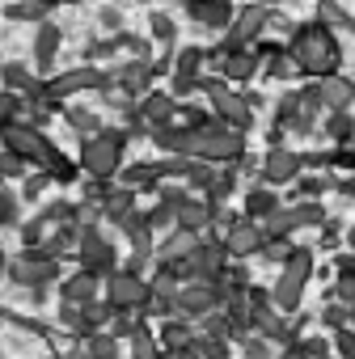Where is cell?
I'll list each match as a JSON object with an SVG mask.
<instances>
[{
	"mask_svg": "<svg viewBox=\"0 0 355 359\" xmlns=\"http://www.w3.org/2000/svg\"><path fill=\"white\" fill-rule=\"evenodd\" d=\"M321 135L334 140V144H351V135H355V118H351L347 110H326V118H321Z\"/></svg>",
	"mask_w": 355,
	"mask_h": 359,
	"instance_id": "1f68e13d",
	"label": "cell"
},
{
	"mask_svg": "<svg viewBox=\"0 0 355 359\" xmlns=\"http://www.w3.org/2000/svg\"><path fill=\"white\" fill-rule=\"evenodd\" d=\"M326 359H338V355H326Z\"/></svg>",
	"mask_w": 355,
	"mask_h": 359,
	"instance_id": "94428289",
	"label": "cell"
},
{
	"mask_svg": "<svg viewBox=\"0 0 355 359\" xmlns=\"http://www.w3.org/2000/svg\"><path fill=\"white\" fill-rule=\"evenodd\" d=\"M127 342H131V359H156V355L165 351V346H161V338H152V334H148V325H140Z\"/></svg>",
	"mask_w": 355,
	"mask_h": 359,
	"instance_id": "8d00e7d4",
	"label": "cell"
},
{
	"mask_svg": "<svg viewBox=\"0 0 355 359\" xmlns=\"http://www.w3.org/2000/svg\"><path fill=\"white\" fill-rule=\"evenodd\" d=\"M309 279H313V254L304 250V245H296L292 250V258L279 266V279L271 283V292H275V304H279V313H296L300 309V300H304V287H309Z\"/></svg>",
	"mask_w": 355,
	"mask_h": 359,
	"instance_id": "8992f818",
	"label": "cell"
},
{
	"mask_svg": "<svg viewBox=\"0 0 355 359\" xmlns=\"http://www.w3.org/2000/svg\"><path fill=\"white\" fill-rule=\"evenodd\" d=\"M275 359H304V355H300V351H296V346H283V351H279V355H275Z\"/></svg>",
	"mask_w": 355,
	"mask_h": 359,
	"instance_id": "11a10c76",
	"label": "cell"
},
{
	"mask_svg": "<svg viewBox=\"0 0 355 359\" xmlns=\"http://www.w3.org/2000/svg\"><path fill=\"white\" fill-rule=\"evenodd\" d=\"M271 346H275V342H271L267 334H258V330L241 334V355H246V359H275V355H271Z\"/></svg>",
	"mask_w": 355,
	"mask_h": 359,
	"instance_id": "f35d334b",
	"label": "cell"
},
{
	"mask_svg": "<svg viewBox=\"0 0 355 359\" xmlns=\"http://www.w3.org/2000/svg\"><path fill=\"white\" fill-rule=\"evenodd\" d=\"M140 325H144V321H135V313H114V321H110V334H114V338H131Z\"/></svg>",
	"mask_w": 355,
	"mask_h": 359,
	"instance_id": "681fc988",
	"label": "cell"
},
{
	"mask_svg": "<svg viewBox=\"0 0 355 359\" xmlns=\"http://www.w3.org/2000/svg\"><path fill=\"white\" fill-rule=\"evenodd\" d=\"M300 173H304V156L283 148V144H271L267 156H262V169H258V177L271 182V187H292Z\"/></svg>",
	"mask_w": 355,
	"mask_h": 359,
	"instance_id": "4fadbf2b",
	"label": "cell"
},
{
	"mask_svg": "<svg viewBox=\"0 0 355 359\" xmlns=\"http://www.w3.org/2000/svg\"><path fill=\"white\" fill-rule=\"evenodd\" d=\"M26 93H13V89H5L0 93V127H13V123H22L26 118Z\"/></svg>",
	"mask_w": 355,
	"mask_h": 359,
	"instance_id": "836d02e7",
	"label": "cell"
},
{
	"mask_svg": "<svg viewBox=\"0 0 355 359\" xmlns=\"http://www.w3.org/2000/svg\"><path fill=\"white\" fill-rule=\"evenodd\" d=\"M225 245L233 258H258L262 245H267V233H262V220H250V216H237L225 224Z\"/></svg>",
	"mask_w": 355,
	"mask_h": 359,
	"instance_id": "5bb4252c",
	"label": "cell"
},
{
	"mask_svg": "<svg viewBox=\"0 0 355 359\" xmlns=\"http://www.w3.org/2000/svg\"><path fill=\"white\" fill-rule=\"evenodd\" d=\"M275 208H283V203H279V195H275V187H271V182L250 187V195H246V216H250V220H267Z\"/></svg>",
	"mask_w": 355,
	"mask_h": 359,
	"instance_id": "f546056e",
	"label": "cell"
},
{
	"mask_svg": "<svg viewBox=\"0 0 355 359\" xmlns=\"http://www.w3.org/2000/svg\"><path fill=\"white\" fill-rule=\"evenodd\" d=\"M208 102H212V114H216L220 123H229V127H237V131H250V127H254V102H250V93L225 89V93H216V97H208Z\"/></svg>",
	"mask_w": 355,
	"mask_h": 359,
	"instance_id": "2e32d148",
	"label": "cell"
},
{
	"mask_svg": "<svg viewBox=\"0 0 355 359\" xmlns=\"http://www.w3.org/2000/svg\"><path fill=\"white\" fill-rule=\"evenodd\" d=\"M9 279H13L18 287H30V292L43 300V292L55 287V283L64 279V271H60V258H55L47 245H26V250L9 262Z\"/></svg>",
	"mask_w": 355,
	"mask_h": 359,
	"instance_id": "277c9868",
	"label": "cell"
},
{
	"mask_svg": "<svg viewBox=\"0 0 355 359\" xmlns=\"http://www.w3.org/2000/svg\"><path fill=\"white\" fill-rule=\"evenodd\" d=\"M292 250H296V245H292V241H267V245H262V254H258V258H262V262H271V266H283V262H288V258H292Z\"/></svg>",
	"mask_w": 355,
	"mask_h": 359,
	"instance_id": "ee69618b",
	"label": "cell"
},
{
	"mask_svg": "<svg viewBox=\"0 0 355 359\" xmlns=\"http://www.w3.org/2000/svg\"><path fill=\"white\" fill-rule=\"evenodd\" d=\"M351 325H355V300H351Z\"/></svg>",
	"mask_w": 355,
	"mask_h": 359,
	"instance_id": "680465c9",
	"label": "cell"
},
{
	"mask_svg": "<svg viewBox=\"0 0 355 359\" xmlns=\"http://www.w3.org/2000/svg\"><path fill=\"white\" fill-rule=\"evenodd\" d=\"M106 279H98V275H89V271H76V275H68V279H60V300H68V304H89V300H98V287H102Z\"/></svg>",
	"mask_w": 355,
	"mask_h": 359,
	"instance_id": "603a6c76",
	"label": "cell"
},
{
	"mask_svg": "<svg viewBox=\"0 0 355 359\" xmlns=\"http://www.w3.org/2000/svg\"><path fill=\"white\" fill-rule=\"evenodd\" d=\"M47 229H51V224H47L43 216H39V220H26V224H22V245H47Z\"/></svg>",
	"mask_w": 355,
	"mask_h": 359,
	"instance_id": "7dc6e473",
	"label": "cell"
},
{
	"mask_svg": "<svg viewBox=\"0 0 355 359\" xmlns=\"http://www.w3.org/2000/svg\"><path fill=\"white\" fill-rule=\"evenodd\" d=\"M258 5H279V0H258Z\"/></svg>",
	"mask_w": 355,
	"mask_h": 359,
	"instance_id": "91938a15",
	"label": "cell"
},
{
	"mask_svg": "<svg viewBox=\"0 0 355 359\" xmlns=\"http://www.w3.org/2000/svg\"><path fill=\"white\" fill-rule=\"evenodd\" d=\"M225 287H250V271L241 266V258H237V266L225 271Z\"/></svg>",
	"mask_w": 355,
	"mask_h": 359,
	"instance_id": "f907efd6",
	"label": "cell"
},
{
	"mask_svg": "<svg viewBox=\"0 0 355 359\" xmlns=\"http://www.w3.org/2000/svg\"><path fill=\"white\" fill-rule=\"evenodd\" d=\"M292 187H296V191H300L304 199H317V195H321V191L330 187V177H326V173H321V177H304V173H300V177H296Z\"/></svg>",
	"mask_w": 355,
	"mask_h": 359,
	"instance_id": "c3c4849f",
	"label": "cell"
},
{
	"mask_svg": "<svg viewBox=\"0 0 355 359\" xmlns=\"http://www.w3.org/2000/svg\"><path fill=\"white\" fill-rule=\"evenodd\" d=\"M342 241H347V250H351V254H355V224H351V229H347V237H342Z\"/></svg>",
	"mask_w": 355,
	"mask_h": 359,
	"instance_id": "9f6ffc18",
	"label": "cell"
},
{
	"mask_svg": "<svg viewBox=\"0 0 355 359\" xmlns=\"http://www.w3.org/2000/svg\"><path fill=\"white\" fill-rule=\"evenodd\" d=\"M233 187H237V173H233V165H225V169H216V182L208 187V203H216L220 212H225V203H229V195H233Z\"/></svg>",
	"mask_w": 355,
	"mask_h": 359,
	"instance_id": "d6a6232c",
	"label": "cell"
},
{
	"mask_svg": "<svg viewBox=\"0 0 355 359\" xmlns=\"http://www.w3.org/2000/svg\"><path fill=\"white\" fill-rule=\"evenodd\" d=\"M169 359H199V351H195V342H191V346H182V351H169Z\"/></svg>",
	"mask_w": 355,
	"mask_h": 359,
	"instance_id": "db71d44e",
	"label": "cell"
},
{
	"mask_svg": "<svg viewBox=\"0 0 355 359\" xmlns=\"http://www.w3.org/2000/svg\"><path fill=\"white\" fill-rule=\"evenodd\" d=\"M313 127H317V114H309V110H304L300 89H296V93H283V97H279V106H275V131H296V135H309Z\"/></svg>",
	"mask_w": 355,
	"mask_h": 359,
	"instance_id": "e0dca14e",
	"label": "cell"
},
{
	"mask_svg": "<svg viewBox=\"0 0 355 359\" xmlns=\"http://www.w3.org/2000/svg\"><path fill=\"white\" fill-rule=\"evenodd\" d=\"M0 135H5V148H13L18 156H26V165H43L51 177H60V182H68L72 177V165L55 152V144L34 127V123H13V127H0Z\"/></svg>",
	"mask_w": 355,
	"mask_h": 359,
	"instance_id": "7a4b0ae2",
	"label": "cell"
},
{
	"mask_svg": "<svg viewBox=\"0 0 355 359\" xmlns=\"http://www.w3.org/2000/svg\"><path fill=\"white\" fill-rule=\"evenodd\" d=\"M127 359H131V355H127Z\"/></svg>",
	"mask_w": 355,
	"mask_h": 359,
	"instance_id": "6125c7cd",
	"label": "cell"
},
{
	"mask_svg": "<svg viewBox=\"0 0 355 359\" xmlns=\"http://www.w3.org/2000/svg\"><path fill=\"white\" fill-rule=\"evenodd\" d=\"M229 342H233V338L199 334V338H195V351H199V359H229Z\"/></svg>",
	"mask_w": 355,
	"mask_h": 359,
	"instance_id": "60d3db41",
	"label": "cell"
},
{
	"mask_svg": "<svg viewBox=\"0 0 355 359\" xmlns=\"http://www.w3.org/2000/svg\"><path fill=\"white\" fill-rule=\"evenodd\" d=\"M296 216H300V229H321L330 216H326V203H317V199H300L296 203Z\"/></svg>",
	"mask_w": 355,
	"mask_h": 359,
	"instance_id": "ab89813d",
	"label": "cell"
},
{
	"mask_svg": "<svg viewBox=\"0 0 355 359\" xmlns=\"http://www.w3.org/2000/svg\"><path fill=\"white\" fill-rule=\"evenodd\" d=\"M288 51H292V60H296V72L309 76V81H321V76L338 72V60H342L338 39H334V30H330L326 22H304V26H296Z\"/></svg>",
	"mask_w": 355,
	"mask_h": 359,
	"instance_id": "6da1fadb",
	"label": "cell"
},
{
	"mask_svg": "<svg viewBox=\"0 0 355 359\" xmlns=\"http://www.w3.org/2000/svg\"><path fill=\"white\" fill-rule=\"evenodd\" d=\"M13 224H22V203L13 191L0 187V229H13Z\"/></svg>",
	"mask_w": 355,
	"mask_h": 359,
	"instance_id": "7bdbcfd3",
	"label": "cell"
},
{
	"mask_svg": "<svg viewBox=\"0 0 355 359\" xmlns=\"http://www.w3.org/2000/svg\"><path fill=\"white\" fill-rule=\"evenodd\" d=\"M225 309V283H208V279H187L178 287V313L191 317V321H203L208 313Z\"/></svg>",
	"mask_w": 355,
	"mask_h": 359,
	"instance_id": "8fae6325",
	"label": "cell"
},
{
	"mask_svg": "<svg viewBox=\"0 0 355 359\" xmlns=\"http://www.w3.org/2000/svg\"><path fill=\"white\" fill-rule=\"evenodd\" d=\"M131 212H135V191L131 187H106V195H102V220L110 229H119Z\"/></svg>",
	"mask_w": 355,
	"mask_h": 359,
	"instance_id": "7402d4cb",
	"label": "cell"
},
{
	"mask_svg": "<svg viewBox=\"0 0 355 359\" xmlns=\"http://www.w3.org/2000/svg\"><path fill=\"white\" fill-rule=\"evenodd\" d=\"M199 245V233H187V229H165V237L156 241V262H169V266H182Z\"/></svg>",
	"mask_w": 355,
	"mask_h": 359,
	"instance_id": "ffe728a7",
	"label": "cell"
},
{
	"mask_svg": "<svg viewBox=\"0 0 355 359\" xmlns=\"http://www.w3.org/2000/svg\"><path fill=\"white\" fill-rule=\"evenodd\" d=\"M64 114H68V123H72V127H76V131H81V135H93V131H98V127H102V123H98V114H93V110H76V106H72V110H64Z\"/></svg>",
	"mask_w": 355,
	"mask_h": 359,
	"instance_id": "bcb514c9",
	"label": "cell"
},
{
	"mask_svg": "<svg viewBox=\"0 0 355 359\" xmlns=\"http://www.w3.org/2000/svg\"><path fill=\"white\" fill-rule=\"evenodd\" d=\"M55 51H60V30H55V26H39V39H34L39 68H51V64H55Z\"/></svg>",
	"mask_w": 355,
	"mask_h": 359,
	"instance_id": "e575fe53",
	"label": "cell"
},
{
	"mask_svg": "<svg viewBox=\"0 0 355 359\" xmlns=\"http://www.w3.org/2000/svg\"><path fill=\"white\" fill-rule=\"evenodd\" d=\"M229 245H225V237H216V233H203L199 237V245H195V254L178 266L182 271V283L187 279H208V283H225V271H229Z\"/></svg>",
	"mask_w": 355,
	"mask_h": 359,
	"instance_id": "52a82bcc",
	"label": "cell"
},
{
	"mask_svg": "<svg viewBox=\"0 0 355 359\" xmlns=\"http://www.w3.org/2000/svg\"><path fill=\"white\" fill-rule=\"evenodd\" d=\"M0 81H5V89H13V93H30L39 85L22 64H5V68H0Z\"/></svg>",
	"mask_w": 355,
	"mask_h": 359,
	"instance_id": "74e56055",
	"label": "cell"
},
{
	"mask_svg": "<svg viewBox=\"0 0 355 359\" xmlns=\"http://www.w3.org/2000/svg\"><path fill=\"white\" fill-rule=\"evenodd\" d=\"M161 346L165 351H182V346H191L195 338H199V330L191 325V317H169V321H161Z\"/></svg>",
	"mask_w": 355,
	"mask_h": 359,
	"instance_id": "83f0119b",
	"label": "cell"
},
{
	"mask_svg": "<svg viewBox=\"0 0 355 359\" xmlns=\"http://www.w3.org/2000/svg\"><path fill=\"white\" fill-rule=\"evenodd\" d=\"M9 262H13V258H5V254H0V279L9 275Z\"/></svg>",
	"mask_w": 355,
	"mask_h": 359,
	"instance_id": "6f0895ef",
	"label": "cell"
},
{
	"mask_svg": "<svg viewBox=\"0 0 355 359\" xmlns=\"http://www.w3.org/2000/svg\"><path fill=\"white\" fill-rule=\"evenodd\" d=\"M191 156H203L212 165H233L246 156V131H237L212 114L203 127H195V152Z\"/></svg>",
	"mask_w": 355,
	"mask_h": 359,
	"instance_id": "5b68a950",
	"label": "cell"
},
{
	"mask_svg": "<svg viewBox=\"0 0 355 359\" xmlns=\"http://www.w3.org/2000/svg\"><path fill=\"white\" fill-rule=\"evenodd\" d=\"M208 51L203 47H182L173 55V76H169V93L173 97H191L199 89V76L208 72Z\"/></svg>",
	"mask_w": 355,
	"mask_h": 359,
	"instance_id": "7c38bea8",
	"label": "cell"
},
{
	"mask_svg": "<svg viewBox=\"0 0 355 359\" xmlns=\"http://www.w3.org/2000/svg\"><path fill=\"white\" fill-rule=\"evenodd\" d=\"M187 18L199 22L203 30H229L237 18L233 0H187Z\"/></svg>",
	"mask_w": 355,
	"mask_h": 359,
	"instance_id": "ac0fdd59",
	"label": "cell"
},
{
	"mask_svg": "<svg viewBox=\"0 0 355 359\" xmlns=\"http://www.w3.org/2000/svg\"><path fill=\"white\" fill-rule=\"evenodd\" d=\"M152 76H156V68H152V64H144V60H131V64H123V72H119V85H123V93H127V97H144V93L152 89Z\"/></svg>",
	"mask_w": 355,
	"mask_h": 359,
	"instance_id": "4316f807",
	"label": "cell"
},
{
	"mask_svg": "<svg viewBox=\"0 0 355 359\" xmlns=\"http://www.w3.org/2000/svg\"><path fill=\"white\" fill-rule=\"evenodd\" d=\"M317 321L334 334V330L351 325V304H342V300H338V304H321V317H317Z\"/></svg>",
	"mask_w": 355,
	"mask_h": 359,
	"instance_id": "b9f144b4",
	"label": "cell"
},
{
	"mask_svg": "<svg viewBox=\"0 0 355 359\" xmlns=\"http://www.w3.org/2000/svg\"><path fill=\"white\" fill-rule=\"evenodd\" d=\"M102 296H106L119 313H144V304H148V296H152V279H144V275L131 271V266H119L114 275H106Z\"/></svg>",
	"mask_w": 355,
	"mask_h": 359,
	"instance_id": "ba28073f",
	"label": "cell"
},
{
	"mask_svg": "<svg viewBox=\"0 0 355 359\" xmlns=\"http://www.w3.org/2000/svg\"><path fill=\"white\" fill-rule=\"evenodd\" d=\"M169 177V161H140L123 169V187H131L135 195H156Z\"/></svg>",
	"mask_w": 355,
	"mask_h": 359,
	"instance_id": "d6986e66",
	"label": "cell"
},
{
	"mask_svg": "<svg viewBox=\"0 0 355 359\" xmlns=\"http://www.w3.org/2000/svg\"><path fill=\"white\" fill-rule=\"evenodd\" d=\"M81 229H85V233H81V250H76L81 271H89V275H98V279L114 275V271H119V250H114V241H110L98 224H81Z\"/></svg>",
	"mask_w": 355,
	"mask_h": 359,
	"instance_id": "9c48e42d",
	"label": "cell"
},
{
	"mask_svg": "<svg viewBox=\"0 0 355 359\" xmlns=\"http://www.w3.org/2000/svg\"><path fill=\"white\" fill-rule=\"evenodd\" d=\"M119 342L123 338H114L110 330H98V334H85L81 338V355L85 359H119Z\"/></svg>",
	"mask_w": 355,
	"mask_h": 359,
	"instance_id": "4dcf8cb0",
	"label": "cell"
},
{
	"mask_svg": "<svg viewBox=\"0 0 355 359\" xmlns=\"http://www.w3.org/2000/svg\"><path fill=\"white\" fill-rule=\"evenodd\" d=\"M262 72V51L258 47H246V51H233L229 60H225V76L229 81H237V85H246V81H254Z\"/></svg>",
	"mask_w": 355,
	"mask_h": 359,
	"instance_id": "d4e9b609",
	"label": "cell"
},
{
	"mask_svg": "<svg viewBox=\"0 0 355 359\" xmlns=\"http://www.w3.org/2000/svg\"><path fill=\"white\" fill-rule=\"evenodd\" d=\"M47 177H51V173H47ZM47 177H30V182H26V195H30V199H34V195L47 187Z\"/></svg>",
	"mask_w": 355,
	"mask_h": 359,
	"instance_id": "f5cc1de1",
	"label": "cell"
},
{
	"mask_svg": "<svg viewBox=\"0 0 355 359\" xmlns=\"http://www.w3.org/2000/svg\"><path fill=\"white\" fill-rule=\"evenodd\" d=\"M225 220V212L216 203H208L203 195H187L182 203H178V229H187V233H212L216 224Z\"/></svg>",
	"mask_w": 355,
	"mask_h": 359,
	"instance_id": "9a60e30c",
	"label": "cell"
},
{
	"mask_svg": "<svg viewBox=\"0 0 355 359\" xmlns=\"http://www.w3.org/2000/svg\"><path fill=\"white\" fill-rule=\"evenodd\" d=\"M140 110H144V118H148V131H152V127H165V123H173L182 106H178V97H173V93H144Z\"/></svg>",
	"mask_w": 355,
	"mask_h": 359,
	"instance_id": "cb8c5ba5",
	"label": "cell"
},
{
	"mask_svg": "<svg viewBox=\"0 0 355 359\" xmlns=\"http://www.w3.org/2000/svg\"><path fill=\"white\" fill-rule=\"evenodd\" d=\"M152 144L165 152V156H191L195 152V127L191 123H165V127H152Z\"/></svg>",
	"mask_w": 355,
	"mask_h": 359,
	"instance_id": "44dd1931",
	"label": "cell"
},
{
	"mask_svg": "<svg viewBox=\"0 0 355 359\" xmlns=\"http://www.w3.org/2000/svg\"><path fill=\"white\" fill-rule=\"evenodd\" d=\"M330 338H334V355H338V359H355V325H342V330H334Z\"/></svg>",
	"mask_w": 355,
	"mask_h": 359,
	"instance_id": "f6af8a7d",
	"label": "cell"
},
{
	"mask_svg": "<svg viewBox=\"0 0 355 359\" xmlns=\"http://www.w3.org/2000/svg\"><path fill=\"white\" fill-rule=\"evenodd\" d=\"M321 97H326V110H351L355 81L342 76V72H330V76H321Z\"/></svg>",
	"mask_w": 355,
	"mask_h": 359,
	"instance_id": "484cf974",
	"label": "cell"
},
{
	"mask_svg": "<svg viewBox=\"0 0 355 359\" xmlns=\"http://www.w3.org/2000/svg\"><path fill=\"white\" fill-rule=\"evenodd\" d=\"M127 127H98L93 135L81 140V169L89 173V182H110L123 165V152H127Z\"/></svg>",
	"mask_w": 355,
	"mask_h": 359,
	"instance_id": "3957f363",
	"label": "cell"
},
{
	"mask_svg": "<svg viewBox=\"0 0 355 359\" xmlns=\"http://www.w3.org/2000/svg\"><path fill=\"white\" fill-rule=\"evenodd\" d=\"M152 34H156V43H173V22L165 13H156L152 18Z\"/></svg>",
	"mask_w": 355,
	"mask_h": 359,
	"instance_id": "816d5d0a",
	"label": "cell"
},
{
	"mask_svg": "<svg viewBox=\"0 0 355 359\" xmlns=\"http://www.w3.org/2000/svg\"><path fill=\"white\" fill-rule=\"evenodd\" d=\"M114 304L106 300V296H98V300H89V304H68V300H60V321L72 330V334H98V330H110V321H114Z\"/></svg>",
	"mask_w": 355,
	"mask_h": 359,
	"instance_id": "30bf717a",
	"label": "cell"
},
{
	"mask_svg": "<svg viewBox=\"0 0 355 359\" xmlns=\"http://www.w3.org/2000/svg\"><path fill=\"white\" fill-rule=\"evenodd\" d=\"M262 233H267V241H292V233H300L296 208H275V212L262 220Z\"/></svg>",
	"mask_w": 355,
	"mask_h": 359,
	"instance_id": "f1b7e54d",
	"label": "cell"
},
{
	"mask_svg": "<svg viewBox=\"0 0 355 359\" xmlns=\"http://www.w3.org/2000/svg\"><path fill=\"white\" fill-rule=\"evenodd\" d=\"M292 346H296L304 359H326V355H334V338H330V334H300Z\"/></svg>",
	"mask_w": 355,
	"mask_h": 359,
	"instance_id": "d590c367",
	"label": "cell"
}]
</instances>
